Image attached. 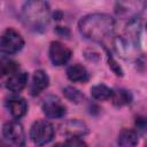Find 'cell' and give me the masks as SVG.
<instances>
[{
  "label": "cell",
  "mask_w": 147,
  "mask_h": 147,
  "mask_svg": "<svg viewBox=\"0 0 147 147\" xmlns=\"http://www.w3.org/2000/svg\"><path fill=\"white\" fill-rule=\"evenodd\" d=\"M71 57V51L60 41H53L49 46V59L54 65H64Z\"/></svg>",
  "instance_id": "obj_7"
},
{
  "label": "cell",
  "mask_w": 147,
  "mask_h": 147,
  "mask_svg": "<svg viewBox=\"0 0 147 147\" xmlns=\"http://www.w3.org/2000/svg\"><path fill=\"white\" fill-rule=\"evenodd\" d=\"M67 131L70 132L74 137H77V136L85 134L87 132V129L83 122L78 119H71L67 123Z\"/></svg>",
  "instance_id": "obj_17"
},
{
  "label": "cell",
  "mask_w": 147,
  "mask_h": 147,
  "mask_svg": "<svg viewBox=\"0 0 147 147\" xmlns=\"http://www.w3.org/2000/svg\"><path fill=\"white\" fill-rule=\"evenodd\" d=\"M52 147H67V146H65V144L57 142V144H55V145H54V146H52Z\"/></svg>",
  "instance_id": "obj_22"
},
{
  "label": "cell",
  "mask_w": 147,
  "mask_h": 147,
  "mask_svg": "<svg viewBox=\"0 0 147 147\" xmlns=\"http://www.w3.org/2000/svg\"><path fill=\"white\" fill-rule=\"evenodd\" d=\"M42 111L48 118H60L65 115V107L57 96L49 95L42 102Z\"/></svg>",
  "instance_id": "obj_6"
},
{
  "label": "cell",
  "mask_w": 147,
  "mask_h": 147,
  "mask_svg": "<svg viewBox=\"0 0 147 147\" xmlns=\"http://www.w3.org/2000/svg\"><path fill=\"white\" fill-rule=\"evenodd\" d=\"M111 94H113V90H110L108 86L103 84L94 85L91 88V95L96 100H107L111 98Z\"/></svg>",
  "instance_id": "obj_15"
},
{
  "label": "cell",
  "mask_w": 147,
  "mask_h": 147,
  "mask_svg": "<svg viewBox=\"0 0 147 147\" xmlns=\"http://www.w3.org/2000/svg\"><path fill=\"white\" fill-rule=\"evenodd\" d=\"M65 146L67 147H87L84 140H82L79 137H74V136H71L67 140Z\"/></svg>",
  "instance_id": "obj_20"
},
{
  "label": "cell",
  "mask_w": 147,
  "mask_h": 147,
  "mask_svg": "<svg viewBox=\"0 0 147 147\" xmlns=\"http://www.w3.org/2000/svg\"><path fill=\"white\" fill-rule=\"evenodd\" d=\"M16 71H18V64L8 59H0V76L5 75H13Z\"/></svg>",
  "instance_id": "obj_18"
},
{
  "label": "cell",
  "mask_w": 147,
  "mask_h": 147,
  "mask_svg": "<svg viewBox=\"0 0 147 147\" xmlns=\"http://www.w3.org/2000/svg\"><path fill=\"white\" fill-rule=\"evenodd\" d=\"M117 144L119 147H136L138 144V134L132 129H123L117 139Z\"/></svg>",
  "instance_id": "obj_14"
},
{
  "label": "cell",
  "mask_w": 147,
  "mask_h": 147,
  "mask_svg": "<svg viewBox=\"0 0 147 147\" xmlns=\"http://www.w3.org/2000/svg\"><path fill=\"white\" fill-rule=\"evenodd\" d=\"M63 94L68 100H70L71 102H75V103H79L84 99L83 93L72 86H67L65 88H63Z\"/></svg>",
  "instance_id": "obj_19"
},
{
  "label": "cell",
  "mask_w": 147,
  "mask_h": 147,
  "mask_svg": "<svg viewBox=\"0 0 147 147\" xmlns=\"http://www.w3.org/2000/svg\"><path fill=\"white\" fill-rule=\"evenodd\" d=\"M24 46L22 36L14 29H7L0 37V53L2 54H15L20 52Z\"/></svg>",
  "instance_id": "obj_3"
},
{
  "label": "cell",
  "mask_w": 147,
  "mask_h": 147,
  "mask_svg": "<svg viewBox=\"0 0 147 147\" xmlns=\"http://www.w3.org/2000/svg\"><path fill=\"white\" fill-rule=\"evenodd\" d=\"M78 29L86 39L102 42L113 36L116 29V22L108 14L95 13L83 17L78 23Z\"/></svg>",
  "instance_id": "obj_1"
},
{
  "label": "cell",
  "mask_w": 147,
  "mask_h": 147,
  "mask_svg": "<svg viewBox=\"0 0 147 147\" xmlns=\"http://www.w3.org/2000/svg\"><path fill=\"white\" fill-rule=\"evenodd\" d=\"M49 83V78L47 76V74L44 70H37L33 74L32 77V83H31V94L32 95H37L39 94L41 91H44Z\"/></svg>",
  "instance_id": "obj_10"
},
{
  "label": "cell",
  "mask_w": 147,
  "mask_h": 147,
  "mask_svg": "<svg viewBox=\"0 0 147 147\" xmlns=\"http://www.w3.org/2000/svg\"><path fill=\"white\" fill-rule=\"evenodd\" d=\"M67 76L74 83H77V82L84 83L88 79V72H87L86 68L79 63L69 65L67 69Z\"/></svg>",
  "instance_id": "obj_13"
},
{
  "label": "cell",
  "mask_w": 147,
  "mask_h": 147,
  "mask_svg": "<svg viewBox=\"0 0 147 147\" xmlns=\"http://www.w3.org/2000/svg\"><path fill=\"white\" fill-rule=\"evenodd\" d=\"M111 99H113V103L117 107H122L124 105H127L131 102L132 96L131 93L125 91V90H117V91H113L111 94Z\"/></svg>",
  "instance_id": "obj_16"
},
{
  "label": "cell",
  "mask_w": 147,
  "mask_h": 147,
  "mask_svg": "<svg viewBox=\"0 0 147 147\" xmlns=\"http://www.w3.org/2000/svg\"><path fill=\"white\" fill-rule=\"evenodd\" d=\"M23 23L33 31H44L49 23V6L45 1L30 0L23 3L21 10Z\"/></svg>",
  "instance_id": "obj_2"
},
{
  "label": "cell",
  "mask_w": 147,
  "mask_h": 147,
  "mask_svg": "<svg viewBox=\"0 0 147 147\" xmlns=\"http://www.w3.org/2000/svg\"><path fill=\"white\" fill-rule=\"evenodd\" d=\"M0 147H9V146H8V145H7L5 141H2V140L0 139Z\"/></svg>",
  "instance_id": "obj_23"
},
{
  "label": "cell",
  "mask_w": 147,
  "mask_h": 147,
  "mask_svg": "<svg viewBox=\"0 0 147 147\" xmlns=\"http://www.w3.org/2000/svg\"><path fill=\"white\" fill-rule=\"evenodd\" d=\"M146 6L145 1L138 2H118L116 7V13L118 15H129L136 17Z\"/></svg>",
  "instance_id": "obj_8"
},
{
  "label": "cell",
  "mask_w": 147,
  "mask_h": 147,
  "mask_svg": "<svg viewBox=\"0 0 147 147\" xmlns=\"http://www.w3.org/2000/svg\"><path fill=\"white\" fill-rule=\"evenodd\" d=\"M28 83V74L24 71H16L15 74L10 75L6 83V87L11 92H20L22 91Z\"/></svg>",
  "instance_id": "obj_9"
},
{
  "label": "cell",
  "mask_w": 147,
  "mask_h": 147,
  "mask_svg": "<svg viewBox=\"0 0 147 147\" xmlns=\"http://www.w3.org/2000/svg\"><path fill=\"white\" fill-rule=\"evenodd\" d=\"M54 137V127L53 125L45 119L36 121L30 130V138L31 140L38 145H46L48 144Z\"/></svg>",
  "instance_id": "obj_4"
},
{
  "label": "cell",
  "mask_w": 147,
  "mask_h": 147,
  "mask_svg": "<svg viewBox=\"0 0 147 147\" xmlns=\"http://www.w3.org/2000/svg\"><path fill=\"white\" fill-rule=\"evenodd\" d=\"M108 60H109V67L116 72V75H118V76H122L123 75V71H122V69L119 68V65L114 61V59L110 56V54H108Z\"/></svg>",
  "instance_id": "obj_21"
},
{
  "label": "cell",
  "mask_w": 147,
  "mask_h": 147,
  "mask_svg": "<svg viewBox=\"0 0 147 147\" xmlns=\"http://www.w3.org/2000/svg\"><path fill=\"white\" fill-rule=\"evenodd\" d=\"M8 110L14 118H21L26 114L28 103L22 98H13L7 102Z\"/></svg>",
  "instance_id": "obj_12"
},
{
  "label": "cell",
  "mask_w": 147,
  "mask_h": 147,
  "mask_svg": "<svg viewBox=\"0 0 147 147\" xmlns=\"http://www.w3.org/2000/svg\"><path fill=\"white\" fill-rule=\"evenodd\" d=\"M2 133H3V137L13 145H15L17 147L24 146L25 134H24L23 126L18 122L11 121V122L5 123V125L2 127Z\"/></svg>",
  "instance_id": "obj_5"
},
{
  "label": "cell",
  "mask_w": 147,
  "mask_h": 147,
  "mask_svg": "<svg viewBox=\"0 0 147 147\" xmlns=\"http://www.w3.org/2000/svg\"><path fill=\"white\" fill-rule=\"evenodd\" d=\"M114 46H115V49L117 52V54L121 56V57H124V59H127L132 55L133 53V42L123 37V36H119V37H116L115 40H114Z\"/></svg>",
  "instance_id": "obj_11"
}]
</instances>
